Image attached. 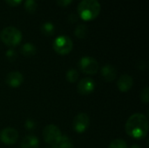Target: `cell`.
<instances>
[{
    "label": "cell",
    "instance_id": "22",
    "mask_svg": "<svg viewBox=\"0 0 149 148\" xmlns=\"http://www.w3.org/2000/svg\"><path fill=\"white\" fill-rule=\"evenodd\" d=\"M6 57L8 58L9 60L13 61L17 58V53H16V51L14 50H8L7 52H6Z\"/></svg>",
    "mask_w": 149,
    "mask_h": 148
},
{
    "label": "cell",
    "instance_id": "13",
    "mask_svg": "<svg viewBox=\"0 0 149 148\" xmlns=\"http://www.w3.org/2000/svg\"><path fill=\"white\" fill-rule=\"evenodd\" d=\"M38 139L34 135L25 136L21 142V148H38Z\"/></svg>",
    "mask_w": 149,
    "mask_h": 148
},
{
    "label": "cell",
    "instance_id": "26",
    "mask_svg": "<svg viewBox=\"0 0 149 148\" xmlns=\"http://www.w3.org/2000/svg\"><path fill=\"white\" fill-rule=\"evenodd\" d=\"M131 148H141L139 145H133L132 147H131Z\"/></svg>",
    "mask_w": 149,
    "mask_h": 148
},
{
    "label": "cell",
    "instance_id": "1",
    "mask_svg": "<svg viewBox=\"0 0 149 148\" xmlns=\"http://www.w3.org/2000/svg\"><path fill=\"white\" fill-rule=\"evenodd\" d=\"M126 133L135 140L144 139L148 133V120L142 113H134L129 117L125 126Z\"/></svg>",
    "mask_w": 149,
    "mask_h": 148
},
{
    "label": "cell",
    "instance_id": "17",
    "mask_svg": "<svg viewBox=\"0 0 149 148\" xmlns=\"http://www.w3.org/2000/svg\"><path fill=\"white\" fill-rule=\"evenodd\" d=\"M87 32H88V28L86 24H79L76 28H75V31H74V34L77 38H85L86 36H87Z\"/></svg>",
    "mask_w": 149,
    "mask_h": 148
},
{
    "label": "cell",
    "instance_id": "11",
    "mask_svg": "<svg viewBox=\"0 0 149 148\" xmlns=\"http://www.w3.org/2000/svg\"><path fill=\"white\" fill-rule=\"evenodd\" d=\"M133 85H134V79H133V78H132L130 75H128V74H124V75H122V76L119 79V80H118V82H117L118 89H119L120 92H128V91L132 88Z\"/></svg>",
    "mask_w": 149,
    "mask_h": 148
},
{
    "label": "cell",
    "instance_id": "5",
    "mask_svg": "<svg viewBox=\"0 0 149 148\" xmlns=\"http://www.w3.org/2000/svg\"><path fill=\"white\" fill-rule=\"evenodd\" d=\"M61 131L55 125H48L43 131V138L45 143L54 147L61 138Z\"/></svg>",
    "mask_w": 149,
    "mask_h": 148
},
{
    "label": "cell",
    "instance_id": "12",
    "mask_svg": "<svg viewBox=\"0 0 149 148\" xmlns=\"http://www.w3.org/2000/svg\"><path fill=\"white\" fill-rule=\"evenodd\" d=\"M101 75L106 81L112 82L116 79L117 72H116V69L113 65H106L101 69Z\"/></svg>",
    "mask_w": 149,
    "mask_h": 148
},
{
    "label": "cell",
    "instance_id": "21",
    "mask_svg": "<svg viewBox=\"0 0 149 148\" xmlns=\"http://www.w3.org/2000/svg\"><path fill=\"white\" fill-rule=\"evenodd\" d=\"M141 101L144 102L145 104H148L149 102V89L148 87H145L141 94Z\"/></svg>",
    "mask_w": 149,
    "mask_h": 148
},
{
    "label": "cell",
    "instance_id": "3",
    "mask_svg": "<svg viewBox=\"0 0 149 148\" xmlns=\"http://www.w3.org/2000/svg\"><path fill=\"white\" fill-rule=\"evenodd\" d=\"M1 41L9 47L18 45L22 40V32L16 27L8 26L2 30L0 33Z\"/></svg>",
    "mask_w": 149,
    "mask_h": 148
},
{
    "label": "cell",
    "instance_id": "4",
    "mask_svg": "<svg viewBox=\"0 0 149 148\" xmlns=\"http://www.w3.org/2000/svg\"><path fill=\"white\" fill-rule=\"evenodd\" d=\"M53 50L59 55L69 54L73 47V43L68 36L61 35L56 38L52 44Z\"/></svg>",
    "mask_w": 149,
    "mask_h": 148
},
{
    "label": "cell",
    "instance_id": "24",
    "mask_svg": "<svg viewBox=\"0 0 149 148\" xmlns=\"http://www.w3.org/2000/svg\"><path fill=\"white\" fill-rule=\"evenodd\" d=\"M22 1H23V0H5V2H6L9 5L13 6V7L19 5V4L22 3Z\"/></svg>",
    "mask_w": 149,
    "mask_h": 148
},
{
    "label": "cell",
    "instance_id": "2",
    "mask_svg": "<svg viewBox=\"0 0 149 148\" xmlns=\"http://www.w3.org/2000/svg\"><path fill=\"white\" fill-rule=\"evenodd\" d=\"M100 4L98 0H82L78 5V14L84 21H92L100 13Z\"/></svg>",
    "mask_w": 149,
    "mask_h": 148
},
{
    "label": "cell",
    "instance_id": "9",
    "mask_svg": "<svg viewBox=\"0 0 149 148\" xmlns=\"http://www.w3.org/2000/svg\"><path fill=\"white\" fill-rule=\"evenodd\" d=\"M95 89V81L92 78H84L79 80L77 90L79 93L82 95H88L92 93Z\"/></svg>",
    "mask_w": 149,
    "mask_h": 148
},
{
    "label": "cell",
    "instance_id": "15",
    "mask_svg": "<svg viewBox=\"0 0 149 148\" xmlns=\"http://www.w3.org/2000/svg\"><path fill=\"white\" fill-rule=\"evenodd\" d=\"M52 148H74V146L68 136L62 135L57 145Z\"/></svg>",
    "mask_w": 149,
    "mask_h": 148
},
{
    "label": "cell",
    "instance_id": "14",
    "mask_svg": "<svg viewBox=\"0 0 149 148\" xmlns=\"http://www.w3.org/2000/svg\"><path fill=\"white\" fill-rule=\"evenodd\" d=\"M36 46L31 43H25L21 48V52L25 57H31L36 54Z\"/></svg>",
    "mask_w": 149,
    "mask_h": 148
},
{
    "label": "cell",
    "instance_id": "19",
    "mask_svg": "<svg viewBox=\"0 0 149 148\" xmlns=\"http://www.w3.org/2000/svg\"><path fill=\"white\" fill-rule=\"evenodd\" d=\"M38 4L35 0H25L24 9L28 13H34L37 10Z\"/></svg>",
    "mask_w": 149,
    "mask_h": 148
},
{
    "label": "cell",
    "instance_id": "8",
    "mask_svg": "<svg viewBox=\"0 0 149 148\" xmlns=\"http://www.w3.org/2000/svg\"><path fill=\"white\" fill-rule=\"evenodd\" d=\"M0 140L5 145H13L18 140V133L12 127H6L0 133Z\"/></svg>",
    "mask_w": 149,
    "mask_h": 148
},
{
    "label": "cell",
    "instance_id": "6",
    "mask_svg": "<svg viewBox=\"0 0 149 148\" xmlns=\"http://www.w3.org/2000/svg\"><path fill=\"white\" fill-rule=\"evenodd\" d=\"M79 68L80 70L86 74L92 75V74H95L98 72L100 65L98 61L89 56H86L81 58V59L79 60Z\"/></svg>",
    "mask_w": 149,
    "mask_h": 148
},
{
    "label": "cell",
    "instance_id": "18",
    "mask_svg": "<svg viewBox=\"0 0 149 148\" xmlns=\"http://www.w3.org/2000/svg\"><path fill=\"white\" fill-rule=\"evenodd\" d=\"M79 77V72L76 69H70L65 74V79L70 83H74L78 80Z\"/></svg>",
    "mask_w": 149,
    "mask_h": 148
},
{
    "label": "cell",
    "instance_id": "7",
    "mask_svg": "<svg viewBox=\"0 0 149 148\" xmlns=\"http://www.w3.org/2000/svg\"><path fill=\"white\" fill-rule=\"evenodd\" d=\"M90 126V118L86 113H79L72 121V127L78 133H85Z\"/></svg>",
    "mask_w": 149,
    "mask_h": 148
},
{
    "label": "cell",
    "instance_id": "16",
    "mask_svg": "<svg viewBox=\"0 0 149 148\" xmlns=\"http://www.w3.org/2000/svg\"><path fill=\"white\" fill-rule=\"evenodd\" d=\"M41 32L47 36V37H50V36H52L55 32V26L51 22H45L42 24L41 26Z\"/></svg>",
    "mask_w": 149,
    "mask_h": 148
},
{
    "label": "cell",
    "instance_id": "25",
    "mask_svg": "<svg viewBox=\"0 0 149 148\" xmlns=\"http://www.w3.org/2000/svg\"><path fill=\"white\" fill-rule=\"evenodd\" d=\"M25 127H26V129H28V130H32V129H34V127H35V124H34V122H33L31 120H28L25 122Z\"/></svg>",
    "mask_w": 149,
    "mask_h": 148
},
{
    "label": "cell",
    "instance_id": "20",
    "mask_svg": "<svg viewBox=\"0 0 149 148\" xmlns=\"http://www.w3.org/2000/svg\"><path fill=\"white\" fill-rule=\"evenodd\" d=\"M108 148H127V144L124 140L117 139L110 143Z\"/></svg>",
    "mask_w": 149,
    "mask_h": 148
},
{
    "label": "cell",
    "instance_id": "23",
    "mask_svg": "<svg viewBox=\"0 0 149 148\" xmlns=\"http://www.w3.org/2000/svg\"><path fill=\"white\" fill-rule=\"evenodd\" d=\"M72 2V0H57L58 4L61 7H66L69 4H71Z\"/></svg>",
    "mask_w": 149,
    "mask_h": 148
},
{
    "label": "cell",
    "instance_id": "10",
    "mask_svg": "<svg viewBox=\"0 0 149 148\" xmlns=\"http://www.w3.org/2000/svg\"><path fill=\"white\" fill-rule=\"evenodd\" d=\"M5 81L9 86H10L12 88H17L22 85V83L24 81V76L21 72H19L17 71L10 72V73H8Z\"/></svg>",
    "mask_w": 149,
    "mask_h": 148
}]
</instances>
